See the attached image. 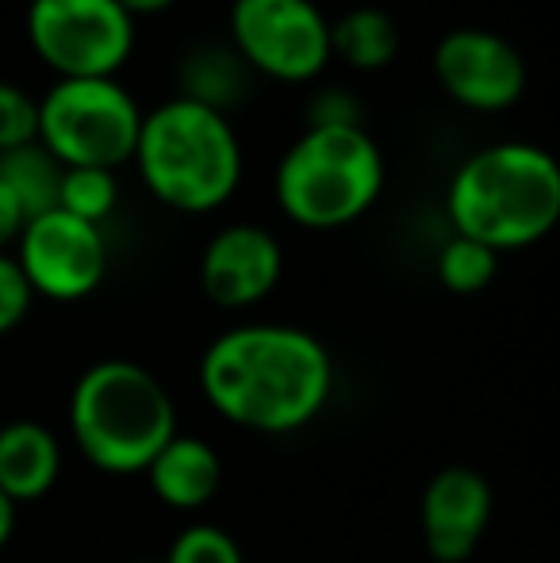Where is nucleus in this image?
Here are the masks:
<instances>
[{"label": "nucleus", "mask_w": 560, "mask_h": 563, "mask_svg": "<svg viewBox=\"0 0 560 563\" xmlns=\"http://www.w3.org/2000/svg\"><path fill=\"white\" fill-rule=\"evenodd\" d=\"M334 364L315 334L281 322H246L200 356V391L219 418L254 433H296L322 415Z\"/></svg>", "instance_id": "1"}, {"label": "nucleus", "mask_w": 560, "mask_h": 563, "mask_svg": "<svg viewBox=\"0 0 560 563\" xmlns=\"http://www.w3.org/2000/svg\"><path fill=\"white\" fill-rule=\"evenodd\" d=\"M446 211L453 234L495 253L526 250L560 223V162L534 142H492L457 165Z\"/></svg>", "instance_id": "2"}, {"label": "nucleus", "mask_w": 560, "mask_h": 563, "mask_svg": "<svg viewBox=\"0 0 560 563\" xmlns=\"http://www.w3.org/2000/svg\"><path fill=\"white\" fill-rule=\"evenodd\" d=\"M69 433L105 475H146L177 438V407L165 384L135 361H100L69 395Z\"/></svg>", "instance_id": "3"}, {"label": "nucleus", "mask_w": 560, "mask_h": 563, "mask_svg": "<svg viewBox=\"0 0 560 563\" xmlns=\"http://www.w3.org/2000/svg\"><path fill=\"white\" fill-rule=\"evenodd\" d=\"M135 165L165 208L204 216L223 208L242 180V146L231 119L173 97L142 115Z\"/></svg>", "instance_id": "4"}, {"label": "nucleus", "mask_w": 560, "mask_h": 563, "mask_svg": "<svg viewBox=\"0 0 560 563\" xmlns=\"http://www.w3.org/2000/svg\"><path fill=\"white\" fill-rule=\"evenodd\" d=\"M273 192L296 227H350L384 192L381 146L365 126H307L281 157Z\"/></svg>", "instance_id": "5"}, {"label": "nucleus", "mask_w": 560, "mask_h": 563, "mask_svg": "<svg viewBox=\"0 0 560 563\" xmlns=\"http://www.w3.org/2000/svg\"><path fill=\"white\" fill-rule=\"evenodd\" d=\"M139 100L116 77L54 81L39 100V142L66 169H120L135 162L142 131Z\"/></svg>", "instance_id": "6"}, {"label": "nucleus", "mask_w": 560, "mask_h": 563, "mask_svg": "<svg viewBox=\"0 0 560 563\" xmlns=\"http://www.w3.org/2000/svg\"><path fill=\"white\" fill-rule=\"evenodd\" d=\"M28 38L58 81L116 77L135 46V20L120 0H31Z\"/></svg>", "instance_id": "7"}, {"label": "nucleus", "mask_w": 560, "mask_h": 563, "mask_svg": "<svg viewBox=\"0 0 560 563\" xmlns=\"http://www.w3.org/2000/svg\"><path fill=\"white\" fill-rule=\"evenodd\" d=\"M231 46L254 74L304 85L327 69L330 20L315 0H234Z\"/></svg>", "instance_id": "8"}, {"label": "nucleus", "mask_w": 560, "mask_h": 563, "mask_svg": "<svg viewBox=\"0 0 560 563\" xmlns=\"http://www.w3.org/2000/svg\"><path fill=\"white\" fill-rule=\"evenodd\" d=\"M15 261L35 296L74 303V299L92 296L105 280L108 242L100 227L66 216V211H46L23 227L15 242Z\"/></svg>", "instance_id": "9"}, {"label": "nucleus", "mask_w": 560, "mask_h": 563, "mask_svg": "<svg viewBox=\"0 0 560 563\" xmlns=\"http://www.w3.org/2000/svg\"><path fill=\"white\" fill-rule=\"evenodd\" d=\"M433 77L469 112H507L526 92V62L503 35L457 27L433 46Z\"/></svg>", "instance_id": "10"}, {"label": "nucleus", "mask_w": 560, "mask_h": 563, "mask_svg": "<svg viewBox=\"0 0 560 563\" xmlns=\"http://www.w3.org/2000/svg\"><path fill=\"white\" fill-rule=\"evenodd\" d=\"M284 268L281 242L265 227L234 223L208 242L200 257V288L216 307L242 311L277 288Z\"/></svg>", "instance_id": "11"}, {"label": "nucleus", "mask_w": 560, "mask_h": 563, "mask_svg": "<svg viewBox=\"0 0 560 563\" xmlns=\"http://www.w3.org/2000/svg\"><path fill=\"white\" fill-rule=\"evenodd\" d=\"M492 521V487L476 467H441L422 490V541L433 563H464Z\"/></svg>", "instance_id": "12"}, {"label": "nucleus", "mask_w": 560, "mask_h": 563, "mask_svg": "<svg viewBox=\"0 0 560 563\" xmlns=\"http://www.w3.org/2000/svg\"><path fill=\"white\" fill-rule=\"evenodd\" d=\"M150 490L157 495V503H165L169 510H200L223 487V460L219 452L200 438H177L169 441L154 456V464L146 467Z\"/></svg>", "instance_id": "13"}, {"label": "nucleus", "mask_w": 560, "mask_h": 563, "mask_svg": "<svg viewBox=\"0 0 560 563\" xmlns=\"http://www.w3.org/2000/svg\"><path fill=\"white\" fill-rule=\"evenodd\" d=\"M62 445L39 422H8L0 430V490L20 503H35L58 483Z\"/></svg>", "instance_id": "14"}, {"label": "nucleus", "mask_w": 560, "mask_h": 563, "mask_svg": "<svg viewBox=\"0 0 560 563\" xmlns=\"http://www.w3.org/2000/svg\"><path fill=\"white\" fill-rule=\"evenodd\" d=\"M250 81H254V69L242 62V54L231 43H200L185 51L177 66V97L211 108L219 115H227L250 97Z\"/></svg>", "instance_id": "15"}, {"label": "nucleus", "mask_w": 560, "mask_h": 563, "mask_svg": "<svg viewBox=\"0 0 560 563\" xmlns=\"http://www.w3.org/2000/svg\"><path fill=\"white\" fill-rule=\"evenodd\" d=\"M330 54L358 74L384 69L399 54V27L384 8H350L330 23Z\"/></svg>", "instance_id": "16"}, {"label": "nucleus", "mask_w": 560, "mask_h": 563, "mask_svg": "<svg viewBox=\"0 0 560 563\" xmlns=\"http://www.w3.org/2000/svg\"><path fill=\"white\" fill-rule=\"evenodd\" d=\"M62 173H66V165H62L43 142H31V146L0 154V180L15 192L28 223L46 216V211H58Z\"/></svg>", "instance_id": "17"}, {"label": "nucleus", "mask_w": 560, "mask_h": 563, "mask_svg": "<svg viewBox=\"0 0 560 563\" xmlns=\"http://www.w3.org/2000/svg\"><path fill=\"white\" fill-rule=\"evenodd\" d=\"M438 280L446 284L453 296H476L487 284L495 280V268H499V253L487 250L484 242H472V238L453 234L438 253Z\"/></svg>", "instance_id": "18"}, {"label": "nucleus", "mask_w": 560, "mask_h": 563, "mask_svg": "<svg viewBox=\"0 0 560 563\" xmlns=\"http://www.w3.org/2000/svg\"><path fill=\"white\" fill-rule=\"evenodd\" d=\"M120 203V180L112 169H66L62 173L58 211L100 227Z\"/></svg>", "instance_id": "19"}, {"label": "nucleus", "mask_w": 560, "mask_h": 563, "mask_svg": "<svg viewBox=\"0 0 560 563\" xmlns=\"http://www.w3.org/2000/svg\"><path fill=\"white\" fill-rule=\"evenodd\" d=\"M162 563H242V549L227 529L219 526H188L173 537Z\"/></svg>", "instance_id": "20"}, {"label": "nucleus", "mask_w": 560, "mask_h": 563, "mask_svg": "<svg viewBox=\"0 0 560 563\" xmlns=\"http://www.w3.org/2000/svg\"><path fill=\"white\" fill-rule=\"evenodd\" d=\"M39 142V100L20 85L0 81V154Z\"/></svg>", "instance_id": "21"}, {"label": "nucleus", "mask_w": 560, "mask_h": 563, "mask_svg": "<svg viewBox=\"0 0 560 563\" xmlns=\"http://www.w3.org/2000/svg\"><path fill=\"white\" fill-rule=\"evenodd\" d=\"M31 303H35V291H31L20 261L0 253V334L20 327L28 319Z\"/></svg>", "instance_id": "22"}, {"label": "nucleus", "mask_w": 560, "mask_h": 563, "mask_svg": "<svg viewBox=\"0 0 560 563\" xmlns=\"http://www.w3.org/2000/svg\"><path fill=\"white\" fill-rule=\"evenodd\" d=\"M307 126H361V104L358 97L342 89H322L307 108Z\"/></svg>", "instance_id": "23"}, {"label": "nucleus", "mask_w": 560, "mask_h": 563, "mask_svg": "<svg viewBox=\"0 0 560 563\" xmlns=\"http://www.w3.org/2000/svg\"><path fill=\"white\" fill-rule=\"evenodd\" d=\"M23 227H28V216H23V208H20V200H15L12 188L0 180V253H4L12 242H20Z\"/></svg>", "instance_id": "24"}, {"label": "nucleus", "mask_w": 560, "mask_h": 563, "mask_svg": "<svg viewBox=\"0 0 560 563\" xmlns=\"http://www.w3.org/2000/svg\"><path fill=\"white\" fill-rule=\"evenodd\" d=\"M123 4V12L135 20V15H157V12H165V8H173L177 0H120Z\"/></svg>", "instance_id": "25"}, {"label": "nucleus", "mask_w": 560, "mask_h": 563, "mask_svg": "<svg viewBox=\"0 0 560 563\" xmlns=\"http://www.w3.org/2000/svg\"><path fill=\"white\" fill-rule=\"evenodd\" d=\"M15 529V503L0 490V549L8 544V537H12Z\"/></svg>", "instance_id": "26"}, {"label": "nucleus", "mask_w": 560, "mask_h": 563, "mask_svg": "<svg viewBox=\"0 0 560 563\" xmlns=\"http://www.w3.org/2000/svg\"><path fill=\"white\" fill-rule=\"evenodd\" d=\"M131 563H162V560H131Z\"/></svg>", "instance_id": "27"}]
</instances>
